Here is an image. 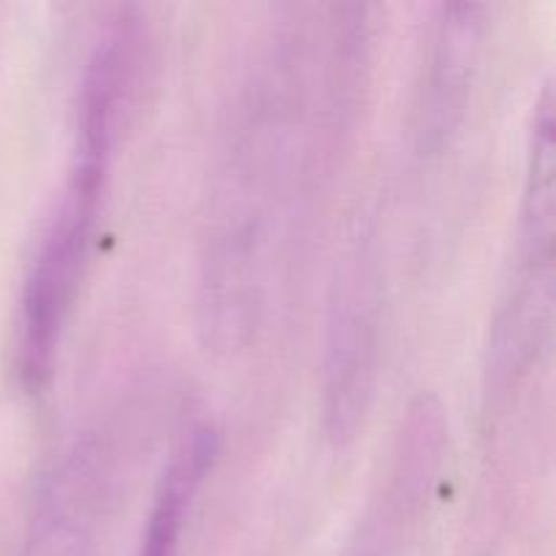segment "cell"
<instances>
[{
	"mask_svg": "<svg viewBox=\"0 0 556 556\" xmlns=\"http://www.w3.org/2000/svg\"><path fill=\"white\" fill-rule=\"evenodd\" d=\"M119 65H123V52L112 41L101 43L87 63L79 98V139H76L68 182L43 228L25 277L20 315V367L30 386H41L47 380L60 329L92 242L109 147H112Z\"/></svg>",
	"mask_w": 556,
	"mask_h": 556,
	"instance_id": "cell-1",
	"label": "cell"
},
{
	"mask_svg": "<svg viewBox=\"0 0 556 556\" xmlns=\"http://www.w3.org/2000/svg\"><path fill=\"white\" fill-rule=\"evenodd\" d=\"M98 503L96 451L81 445L43 483L20 556H96Z\"/></svg>",
	"mask_w": 556,
	"mask_h": 556,
	"instance_id": "cell-2",
	"label": "cell"
},
{
	"mask_svg": "<svg viewBox=\"0 0 556 556\" xmlns=\"http://www.w3.org/2000/svg\"><path fill=\"white\" fill-rule=\"evenodd\" d=\"M212 459V440L206 434L190 443L177 459L163 472V481L157 486L155 505H152L150 521H147L144 543H141L139 556H174L177 552L179 532L185 525V510H188L190 497L204 476L206 465Z\"/></svg>",
	"mask_w": 556,
	"mask_h": 556,
	"instance_id": "cell-3",
	"label": "cell"
}]
</instances>
